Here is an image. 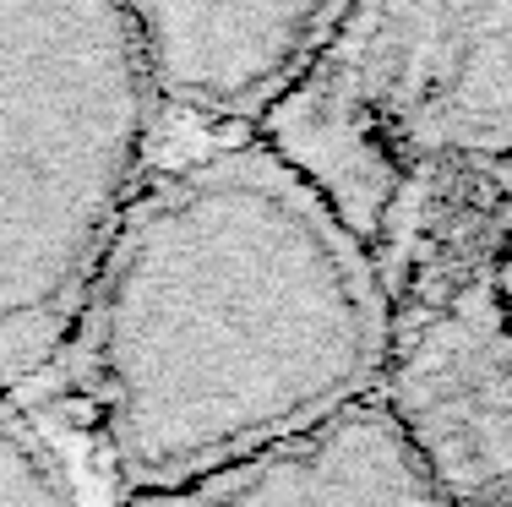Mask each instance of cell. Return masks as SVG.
<instances>
[{"label":"cell","mask_w":512,"mask_h":507,"mask_svg":"<svg viewBox=\"0 0 512 507\" xmlns=\"http://www.w3.org/2000/svg\"><path fill=\"white\" fill-rule=\"evenodd\" d=\"M502 175L447 169L425 180L371 246L387 295V360L376 404L453 507L512 497Z\"/></svg>","instance_id":"4"},{"label":"cell","mask_w":512,"mask_h":507,"mask_svg":"<svg viewBox=\"0 0 512 507\" xmlns=\"http://www.w3.org/2000/svg\"><path fill=\"white\" fill-rule=\"evenodd\" d=\"M158 110L262 126L333 44L344 6L240 0V6H131Z\"/></svg>","instance_id":"5"},{"label":"cell","mask_w":512,"mask_h":507,"mask_svg":"<svg viewBox=\"0 0 512 507\" xmlns=\"http://www.w3.org/2000/svg\"><path fill=\"white\" fill-rule=\"evenodd\" d=\"M153 126L131 6H0V398L71 349Z\"/></svg>","instance_id":"2"},{"label":"cell","mask_w":512,"mask_h":507,"mask_svg":"<svg viewBox=\"0 0 512 507\" xmlns=\"http://www.w3.org/2000/svg\"><path fill=\"white\" fill-rule=\"evenodd\" d=\"M365 251L447 169H512V6H344L311 77L256 126Z\"/></svg>","instance_id":"3"},{"label":"cell","mask_w":512,"mask_h":507,"mask_svg":"<svg viewBox=\"0 0 512 507\" xmlns=\"http://www.w3.org/2000/svg\"><path fill=\"white\" fill-rule=\"evenodd\" d=\"M126 507H453L414 458L382 404L256 458L235 475L202 480L164 497H126Z\"/></svg>","instance_id":"6"},{"label":"cell","mask_w":512,"mask_h":507,"mask_svg":"<svg viewBox=\"0 0 512 507\" xmlns=\"http://www.w3.org/2000/svg\"><path fill=\"white\" fill-rule=\"evenodd\" d=\"M109 475L164 497L376 404V257L262 142L142 180L71 338Z\"/></svg>","instance_id":"1"},{"label":"cell","mask_w":512,"mask_h":507,"mask_svg":"<svg viewBox=\"0 0 512 507\" xmlns=\"http://www.w3.org/2000/svg\"><path fill=\"white\" fill-rule=\"evenodd\" d=\"M0 507H77L55 442L17 398H0Z\"/></svg>","instance_id":"7"},{"label":"cell","mask_w":512,"mask_h":507,"mask_svg":"<svg viewBox=\"0 0 512 507\" xmlns=\"http://www.w3.org/2000/svg\"><path fill=\"white\" fill-rule=\"evenodd\" d=\"M502 273H507V300H512V169L502 175Z\"/></svg>","instance_id":"8"}]
</instances>
